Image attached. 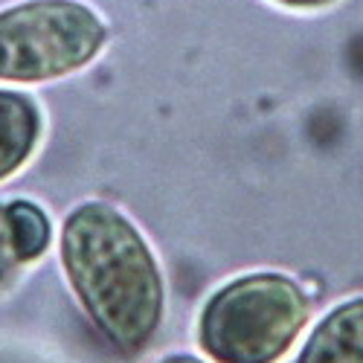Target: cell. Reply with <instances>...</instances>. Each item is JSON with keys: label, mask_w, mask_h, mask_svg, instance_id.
I'll use <instances>...</instances> for the list:
<instances>
[{"label": "cell", "mask_w": 363, "mask_h": 363, "mask_svg": "<svg viewBox=\"0 0 363 363\" xmlns=\"http://www.w3.org/2000/svg\"><path fill=\"white\" fill-rule=\"evenodd\" d=\"M58 264L76 306L113 349L137 354L157 337L166 320L163 267L119 206H73L58 227Z\"/></svg>", "instance_id": "6da1fadb"}, {"label": "cell", "mask_w": 363, "mask_h": 363, "mask_svg": "<svg viewBox=\"0 0 363 363\" xmlns=\"http://www.w3.org/2000/svg\"><path fill=\"white\" fill-rule=\"evenodd\" d=\"M308 320V302L282 274H247L206 296L195 343L213 363H277Z\"/></svg>", "instance_id": "7a4b0ae2"}, {"label": "cell", "mask_w": 363, "mask_h": 363, "mask_svg": "<svg viewBox=\"0 0 363 363\" xmlns=\"http://www.w3.org/2000/svg\"><path fill=\"white\" fill-rule=\"evenodd\" d=\"M108 44L84 0H21L0 9V84H47L90 67Z\"/></svg>", "instance_id": "3957f363"}, {"label": "cell", "mask_w": 363, "mask_h": 363, "mask_svg": "<svg viewBox=\"0 0 363 363\" xmlns=\"http://www.w3.org/2000/svg\"><path fill=\"white\" fill-rule=\"evenodd\" d=\"M44 111L35 96L0 87V184L29 166L44 140Z\"/></svg>", "instance_id": "277c9868"}, {"label": "cell", "mask_w": 363, "mask_h": 363, "mask_svg": "<svg viewBox=\"0 0 363 363\" xmlns=\"http://www.w3.org/2000/svg\"><path fill=\"white\" fill-rule=\"evenodd\" d=\"M299 363H363V299L328 314L302 349Z\"/></svg>", "instance_id": "5b68a950"}, {"label": "cell", "mask_w": 363, "mask_h": 363, "mask_svg": "<svg viewBox=\"0 0 363 363\" xmlns=\"http://www.w3.org/2000/svg\"><path fill=\"white\" fill-rule=\"evenodd\" d=\"M274 4L288 9H320V6H328L331 0H274Z\"/></svg>", "instance_id": "8992f818"}, {"label": "cell", "mask_w": 363, "mask_h": 363, "mask_svg": "<svg viewBox=\"0 0 363 363\" xmlns=\"http://www.w3.org/2000/svg\"><path fill=\"white\" fill-rule=\"evenodd\" d=\"M157 363H206V360L192 357V354H169V357H163V360H157Z\"/></svg>", "instance_id": "52a82bcc"}]
</instances>
